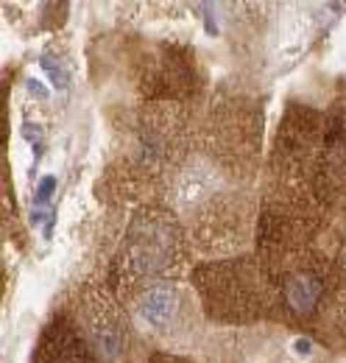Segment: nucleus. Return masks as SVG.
Listing matches in <instances>:
<instances>
[{
    "mask_svg": "<svg viewBox=\"0 0 346 363\" xmlns=\"http://www.w3.org/2000/svg\"><path fill=\"white\" fill-rule=\"evenodd\" d=\"M40 67L48 73V79L53 82V87H59V90H62V87L67 84V73L53 62V56H43V59H40Z\"/></svg>",
    "mask_w": 346,
    "mask_h": 363,
    "instance_id": "obj_5",
    "label": "nucleus"
},
{
    "mask_svg": "<svg viewBox=\"0 0 346 363\" xmlns=\"http://www.w3.org/2000/svg\"><path fill=\"white\" fill-rule=\"evenodd\" d=\"M321 294H324V282L310 272L291 274L285 282V299L291 311L299 316H310L316 311V305L321 302Z\"/></svg>",
    "mask_w": 346,
    "mask_h": 363,
    "instance_id": "obj_1",
    "label": "nucleus"
},
{
    "mask_svg": "<svg viewBox=\"0 0 346 363\" xmlns=\"http://www.w3.org/2000/svg\"><path fill=\"white\" fill-rule=\"evenodd\" d=\"M53 190H56V177H45V179L40 182V187H37V199H34V216H31L34 224L43 218V216H40V213H43V204L50 201Z\"/></svg>",
    "mask_w": 346,
    "mask_h": 363,
    "instance_id": "obj_4",
    "label": "nucleus"
},
{
    "mask_svg": "<svg viewBox=\"0 0 346 363\" xmlns=\"http://www.w3.org/2000/svg\"><path fill=\"white\" fill-rule=\"evenodd\" d=\"M176 311V288L171 285H154L140 299V316L151 327H165Z\"/></svg>",
    "mask_w": 346,
    "mask_h": 363,
    "instance_id": "obj_2",
    "label": "nucleus"
},
{
    "mask_svg": "<svg viewBox=\"0 0 346 363\" xmlns=\"http://www.w3.org/2000/svg\"><path fill=\"white\" fill-rule=\"evenodd\" d=\"M23 137L37 148V157H40V129H34V123H26L23 126Z\"/></svg>",
    "mask_w": 346,
    "mask_h": 363,
    "instance_id": "obj_6",
    "label": "nucleus"
},
{
    "mask_svg": "<svg viewBox=\"0 0 346 363\" xmlns=\"http://www.w3.org/2000/svg\"><path fill=\"white\" fill-rule=\"evenodd\" d=\"M26 90L31 92V95H37V98H43V101L48 98V87H43L37 79H28V82H26Z\"/></svg>",
    "mask_w": 346,
    "mask_h": 363,
    "instance_id": "obj_7",
    "label": "nucleus"
},
{
    "mask_svg": "<svg viewBox=\"0 0 346 363\" xmlns=\"http://www.w3.org/2000/svg\"><path fill=\"white\" fill-rule=\"evenodd\" d=\"M92 341H95V347L106 355V358H118L121 352H123V333H121V327H115V324H109V321H101V324H95L92 327Z\"/></svg>",
    "mask_w": 346,
    "mask_h": 363,
    "instance_id": "obj_3",
    "label": "nucleus"
},
{
    "mask_svg": "<svg viewBox=\"0 0 346 363\" xmlns=\"http://www.w3.org/2000/svg\"><path fill=\"white\" fill-rule=\"evenodd\" d=\"M294 350H296V355H302V358H307V355L313 352V344H310L307 338H296V344H294Z\"/></svg>",
    "mask_w": 346,
    "mask_h": 363,
    "instance_id": "obj_8",
    "label": "nucleus"
}]
</instances>
